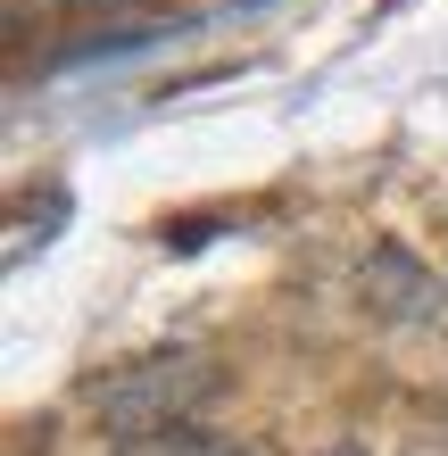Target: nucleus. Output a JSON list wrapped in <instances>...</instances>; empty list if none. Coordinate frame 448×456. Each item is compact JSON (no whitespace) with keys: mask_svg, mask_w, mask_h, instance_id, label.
<instances>
[{"mask_svg":"<svg viewBox=\"0 0 448 456\" xmlns=\"http://www.w3.org/2000/svg\"><path fill=\"white\" fill-rule=\"evenodd\" d=\"M208 390H216V365L208 357H142V365L100 373L84 398H92L109 440H167L208 407Z\"/></svg>","mask_w":448,"mask_h":456,"instance_id":"f257e3e1","label":"nucleus"},{"mask_svg":"<svg viewBox=\"0 0 448 456\" xmlns=\"http://www.w3.org/2000/svg\"><path fill=\"white\" fill-rule=\"evenodd\" d=\"M75 9H117V0H75Z\"/></svg>","mask_w":448,"mask_h":456,"instance_id":"7ed1b4c3","label":"nucleus"},{"mask_svg":"<svg viewBox=\"0 0 448 456\" xmlns=\"http://www.w3.org/2000/svg\"><path fill=\"white\" fill-rule=\"evenodd\" d=\"M365 290H374L382 315H432V299H440L432 274H424L407 249H374V257H365Z\"/></svg>","mask_w":448,"mask_h":456,"instance_id":"f03ea898","label":"nucleus"}]
</instances>
